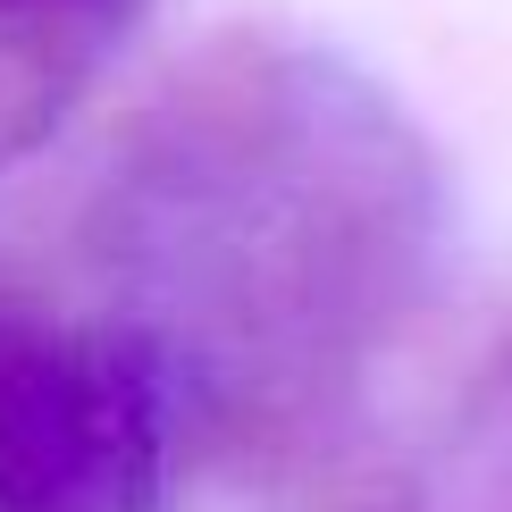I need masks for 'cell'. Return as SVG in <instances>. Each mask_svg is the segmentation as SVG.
<instances>
[{"label":"cell","mask_w":512,"mask_h":512,"mask_svg":"<svg viewBox=\"0 0 512 512\" xmlns=\"http://www.w3.org/2000/svg\"><path fill=\"white\" fill-rule=\"evenodd\" d=\"M177 395L135 328L0 319V512H160Z\"/></svg>","instance_id":"6da1fadb"},{"label":"cell","mask_w":512,"mask_h":512,"mask_svg":"<svg viewBox=\"0 0 512 512\" xmlns=\"http://www.w3.org/2000/svg\"><path fill=\"white\" fill-rule=\"evenodd\" d=\"M403 512H512V361L479 395L471 429L445 445V462L403 496Z\"/></svg>","instance_id":"7a4b0ae2"}]
</instances>
